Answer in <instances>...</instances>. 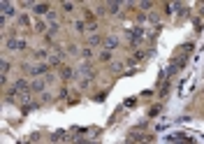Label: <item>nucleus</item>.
Returning a JSON list of instances; mask_svg holds the SVG:
<instances>
[{
	"label": "nucleus",
	"instance_id": "nucleus-1",
	"mask_svg": "<svg viewBox=\"0 0 204 144\" xmlns=\"http://www.w3.org/2000/svg\"><path fill=\"white\" fill-rule=\"evenodd\" d=\"M7 46H9V49H23L26 44H23V40H21V42H19V40H9Z\"/></svg>",
	"mask_w": 204,
	"mask_h": 144
},
{
	"label": "nucleus",
	"instance_id": "nucleus-2",
	"mask_svg": "<svg viewBox=\"0 0 204 144\" xmlns=\"http://www.w3.org/2000/svg\"><path fill=\"white\" fill-rule=\"evenodd\" d=\"M44 72H46L44 65H35V68H33V74H44Z\"/></svg>",
	"mask_w": 204,
	"mask_h": 144
},
{
	"label": "nucleus",
	"instance_id": "nucleus-3",
	"mask_svg": "<svg viewBox=\"0 0 204 144\" xmlns=\"http://www.w3.org/2000/svg\"><path fill=\"white\" fill-rule=\"evenodd\" d=\"M2 12H5V14H14V7H12L9 2H5V5H2Z\"/></svg>",
	"mask_w": 204,
	"mask_h": 144
},
{
	"label": "nucleus",
	"instance_id": "nucleus-4",
	"mask_svg": "<svg viewBox=\"0 0 204 144\" xmlns=\"http://www.w3.org/2000/svg\"><path fill=\"white\" fill-rule=\"evenodd\" d=\"M26 88V81H16V84H14V91H23Z\"/></svg>",
	"mask_w": 204,
	"mask_h": 144
},
{
	"label": "nucleus",
	"instance_id": "nucleus-5",
	"mask_svg": "<svg viewBox=\"0 0 204 144\" xmlns=\"http://www.w3.org/2000/svg\"><path fill=\"white\" fill-rule=\"evenodd\" d=\"M44 88V84H42V81H35V84H33V91H42Z\"/></svg>",
	"mask_w": 204,
	"mask_h": 144
}]
</instances>
